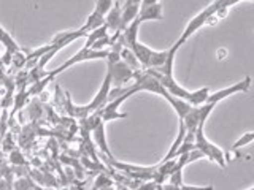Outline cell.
<instances>
[{
	"mask_svg": "<svg viewBox=\"0 0 254 190\" xmlns=\"http://www.w3.org/2000/svg\"><path fill=\"white\" fill-rule=\"evenodd\" d=\"M11 163L13 165H18V166H24L26 165V160H24L22 154L19 152V150H14V152H11Z\"/></svg>",
	"mask_w": 254,
	"mask_h": 190,
	"instance_id": "e0dca14e",
	"label": "cell"
},
{
	"mask_svg": "<svg viewBox=\"0 0 254 190\" xmlns=\"http://www.w3.org/2000/svg\"><path fill=\"white\" fill-rule=\"evenodd\" d=\"M181 190H213L211 186H206V187H197V186H188V184H183Z\"/></svg>",
	"mask_w": 254,
	"mask_h": 190,
	"instance_id": "d6986e66",
	"label": "cell"
},
{
	"mask_svg": "<svg viewBox=\"0 0 254 190\" xmlns=\"http://www.w3.org/2000/svg\"><path fill=\"white\" fill-rule=\"evenodd\" d=\"M238 2H242V0H213V2L205 8V10H202L198 14H195L194 18L188 22V26H186L185 30H183V34L178 38L177 45L181 48L189 40V37H192L206 21L213 19L214 16H218L219 13H224L226 10H229V6H232V5H235Z\"/></svg>",
	"mask_w": 254,
	"mask_h": 190,
	"instance_id": "6da1fadb",
	"label": "cell"
},
{
	"mask_svg": "<svg viewBox=\"0 0 254 190\" xmlns=\"http://www.w3.org/2000/svg\"><path fill=\"white\" fill-rule=\"evenodd\" d=\"M105 26L108 30H113V32H121V6L115 0L113 6L111 10L105 14Z\"/></svg>",
	"mask_w": 254,
	"mask_h": 190,
	"instance_id": "ba28073f",
	"label": "cell"
},
{
	"mask_svg": "<svg viewBox=\"0 0 254 190\" xmlns=\"http://www.w3.org/2000/svg\"><path fill=\"white\" fill-rule=\"evenodd\" d=\"M119 55H121V60H123V62H126L127 65H129L133 71H138L140 63H138L137 57H135L133 52L129 49V48H123L121 52H119Z\"/></svg>",
	"mask_w": 254,
	"mask_h": 190,
	"instance_id": "7c38bea8",
	"label": "cell"
},
{
	"mask_svg": "<svg viewBox=\"0 0 254 190\" xmlns=\"http://www.w3.org/2000/svg\"><path fill=\"white\" fill-rule=\"evenodd\" d=\"M129 49L133 52V55L137 57L138 63L143 67V68H148V63L151 60V57H153V52L154 49H151V48H148L146 45H143L140 42H135L129 46Z\"/></svg>",
	"mask_w": 254,
	"mask_h": 190,
	"instance_id": "52a82bcc",
	"label": "cell"
},
{
	"mask_svg": "<svg viewBox=\"0 0 254 190\" xmlns=\"http://www.w3.org/2000/svg\"><path fill=\"white\" fill-rule=\"evenodd\" d=\"M159 0H143L141 5H153V3H157Z\"/></svg>",
	"mask_w": 254,
	"mask_h": 190,
	"instance_id": "7402d4cb",
	"label": "cell"
},
{
	"mask_svg": "<svg viewBox=\"0 0 254 190\" xmlns=\"http://www.w3.org/2000/svg\"><path fill=\"white\" fill-rule=\"evenodd\" d=\"M113 182H111V179L108 178V176H105V174H100V176L95 179V190H100V189H103V187H110Z\"/></svg>",
	"mask_w": 254,
	"mask_h": 190,
	"instance_id": "2e32d148",
	"label": "cell"
},
{
	"mask_svg": "<svg viewBox=\"0 0 254 190\" xmlns=\"http://www.w3.org/2000/svg\"><path fill=\"white\" fill-rule=\"evenodd\" d=\"M0 43H2L3 46H5V49L6 51H10V52H19L21 51V48H19V45L14 42V38L8 34V32L0 26Z\"/></svg>",
	"mask_w": 254,
	"mask_h": 190,
	"instance_id": "8fae6325",
	"label": "cell"
},
{
	"mask_svg": "<svg viewBox=\"0 0 254 190\" xmlns=\"http://www.w3.org/2000/svg\"><path fill=\"white\" fill-rule=\"evenodd\" d=\"M250 87H251V76H246L245 79H242L240 83H237L234 86L226 87V89H221V91L214 92V94H208L206 103H214V105H218L219 101L230 97V95H235L238 92H248Z\"/></svg>",
	"mask_w": 254,
	"mask_h": 190,
	"instance_id": "5b68a950",
	"label": "cell"
},
{
	"mask_svg": "<svg viewBox=\"0 0 254 190\" xmlns=\"http://www.w3.org/2000/svg\"><path fill=\"white\" fill-rule=\"evenodd\" d=\"M135 19L140 24L146 21H162V5L159 2L153 5H141Z\"/></svg>",
	"mask_w": 254,
	"mask_h": 190,
	"instance_id": "8992f818",
	"label": "cell"
},
{
	"mask_svg": "<svg viewBox=\"0 0 254 190\" xmlns=\"http://www.w3.org/2000/svg\"><path fill=\"white\" fill-rule=\"evenodd\" d=\"M107 67H108L107 71L111 76V84H115V87H124L135 76V71L123 60H118L113 63L107 62Z\"/></svg>",
	"mask_w": 254,
	"mask_h": 190,
	"instance_id": "277c9868",
	"label": "cell"
},
{
	"mask_svg": "<svg viewBox=\"0 0 254 190\" xmlns=\"http://www.w3.org/2000/svg\"><path fill=\"white\" fill-rule=\"evenodd\" d=\"M110 49H91V48H83L81 51L76 52L73 57H70L68 60H65L62 63V65H59L56 70L53 71H46V79L48 81H53V79L58 76L59 73H62V71L68 70L70 67H73L75 63H81V62H86V60H95V59H107Z\"/></svg>",
	"mask_w": 254,
	"mask_h": 190,
	"instance_id": "7a4b0ae2",
	"label": "cell"
},
{
	"mask_svg": "<svg viewBox=\"0 0 254 190\" xmlns=\"http://www.w3.org/2000/svg\"><path fill=\"white\" fill-rule=\"evenodd\" d=\"M143 0H126V3H133V5H140L141 6Z\"/></svg>",
	"mask_w": 254,
	"mask_h": 190,
	"instance_id": "44dd1931",
	"label": "cell"
},
{
	"mask_svg": "<svg viewBox=\"0 0 254 190\" xmlns=\"http://www.w3.org/2000/svg\"><path fill=\"white\" fill-rule=\"evenodd\" d=\"M113 3H115V0H97V2H95L94 11H97V13L102 14V16H105V14L111 10V6H113Z\"/></svg>",
	"mask_w": 254,
	"mask_h": 190,
	"instance_id": "5bb4252c",
	"label": "cell"
},
{
	"mask_svg": "<svg viewBox=\"0 0 254 190\" xmlns=\"http://www.w3.org/2000/svg\"><path fill=\"white\" fill-rule=\"evenodd\" d=\"M0 190H13V187H11V184L6 179L0 178Z\"/></svg>",
	"mask_w": 254,
	"mask_h": 190,
	"instance_id": "ffe728a7",
	"label": "cell"
},
{
	"mask_svg": "<svg viewBox=\"0 0 254 190\" xmlns=\"http://www.w3.org/2000/svg\"><path fill=\"white\" fill-rule=\"evenodd\" d=\"M194 146L197 150H200L203 157L210 158L211 162H216L221 168L226 166V155L222 152V149L218 147L216 144H213L211 141L206 140L205 133H203V125H198L195 130V138H194Z\"/></svg>",
	"mask_w": 254,
	"mask_h": 190,
	"instance_id": "3957f363",
	"label": "cell"
},
{
	"mask_svg": "<svg viewBox=\"0 0 254 190\" xmlns=\"http://www.w3.org/2000/svg\"><path fill=\"white\" fill-rule=\"evenodd\" d=\"M35 186V182H34V179H30L29 176L26 178V176H22V178H19V179H16L14 182H13V189L14 190H32V187Z\"/></svg>",
	"mask_w": 254,
	"mask_h": 190,
	"instance_id": "4fadbf2b",
	"label": "cell"
},
{
	"mask_svg": "<svg viewBox=\"0 0 254 190\" xmlns=\"http://www.w3.org/2000/svg\"><path fill=\"white\" fill-rule=\"evenodd\" d=\"M102 26H105V16H102L99 14L97 11H92L89 16H87V19L84 22V26L81 27L86 34H89V32L95 30V29H99Z\"/></svg>",
	"mask_w": 254,
	"mask_h": 190,
	"instance_id": "30bf717a",
	"label": "cell"
},
{
	"mask_svg": "<svg viewBox=\"0 0 254 190\" xmlns=\"http://www.w3.org/2000/svg\"><path fill=\"white\" fill-rule=\"evenodd\" d=\"M254 140V133L253 132H248V133H245L242 138H238L235 142H234V149H238V147H242V146H248L251 144Z\"/></svg>",
	"mask_w": 254,
	"mask_h": 190,
	"instance_id": "9a60e30c",
	"label": "cell"
},
{
	"mask_svg": "<svg viewBox=\"0 0 254 190\" xmlns=\"http://www.w3.org/2000/svg\"><path fill=\"white\" fill-rule=\"evenodd\" d=\"M116 190H127V189H126V187H124V186H119V187H118V189H116Z\"/></svg>",
	"mask_w": 254,
	"mask_h": 190,
	"instance_id": "cb8c5ba5",
	"label": "cell"
},
{
	"mask_svg": "<svg viewBox=\"0 0 254 190\" xmlns=\"http://www.w3.org/2000/svg\"><path fill=\"white\" fill-rule=\"evenodd\" d=\"M91 132L94 133V141H95V144L99 146V149H102V152L105 154L108 158H113V155H111L110 149H108V144H107V137H105V122H99V124L95 125Z\"/></svg>",
	"mask_w": 254,
	"mask_h": 190,
	"instance_id": "9c48e42d",
	"label": "cell"
},
{
	"mask_svg": "<svg viewBox=\"0 0 254 190\" xmlns=\"http://www.w3.org/2000/svg\"><path fill=\"white\" fill-rule=\"evenodd\" d=\"M157 189V184L153 181H145V182H141V184L138 187H135L132 190H156Z\"/></svg>",
	"mask_w": 254,
	"mask_h": 190,
	"instance_id": "ac0fdd59",
	"label": "cell"
},
{
	"mask_svg": "<svg viewBox=\"0 0 254 190\" xmlns=\"http://www.w3.org/2000/svg\"><path fill=\"white\" fill-rule=\"evenodd\" d=\"M100 190H113V187L110 186V187H103V189H100Z\"/></svg>",
	"mask_w": 254,
	"mask_h": 190,
	"instance_id": "603a6c76",
	"label": "cell"
}]
</instances>
